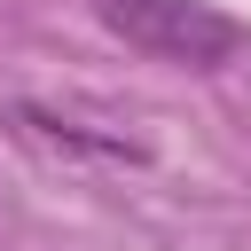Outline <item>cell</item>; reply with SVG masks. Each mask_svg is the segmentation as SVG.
Listing matches in <instances>:
<instances>
[{"instance_id":"7a4b0ae2","label":"cell","mask_w":251,"mask_h":251,"mask_svg":"<svg viewBox=\"0 0 251 251\" xmlns=\"http://www.w3.org/2000/svg\"><path fill=\"white\" fill-rule=\"evenodd\" d=\"M0 126L24 141V149H47V157H102V165H149V141L141 133H118V126H86L55 102H8Z\"/></svg>"},{"instance_id":"6da1fadb","label":"cell","mask_w":251,"mask_h":251,"mask_svg":"<svg viewBox=\"0 0 251 251\" xmlns=\"http://www.w3.org/2000/svg\"><path fill=\"white\" fill-rule=\"evenodd\" d=\"M94 16L126 47H141L157 63H180V71H220V63L243 55V24L212 0H94Z\"/></svg>"}]
</instances>
